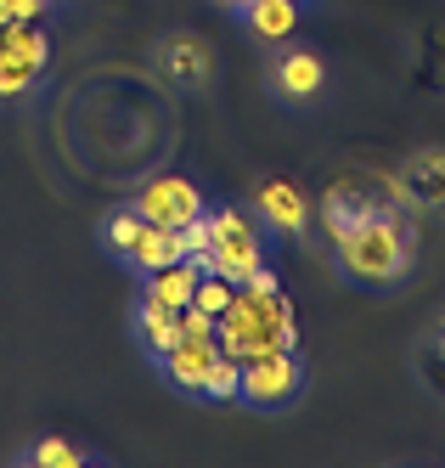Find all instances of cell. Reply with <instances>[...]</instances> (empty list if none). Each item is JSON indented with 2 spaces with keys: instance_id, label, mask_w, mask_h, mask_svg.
<instances>
[{
  "instance_id": "8992f818",
  "label": "cell",
  "mask_w": 445,
  "mask_h": 468,
  "mask_svg": "<svg viewBox=\"0 0 445 468\" xmlns=\"http://www.w3.org/2000/svg\"><path fill=\"white\" fill-rule=\"evenodd\" d=\"M299 356L293 350H265V356H249L243 361V384H237V400L249 407H282L299 389Z\"/></svg>"
},
{
  "instance_id": "9a60e30c",
  "label": "cell",
  "mask_w": 445,
  "mask_h": 468,
  "mask_svg": "<svg viewBox=\"0 0 445 468\" xmlns=\"http://www.w3.org/2000/svg\"><path fill=\"white\" fill-rule=\"evenodd\" d=\"M243 12H249V28L260 40H288L299 28V6H293V0H249Z\"/></svg>"
},
{
  "instance_id": "e0dca14e",
  "label": "cell",
  "mask_w": 445,
  "mask_h": 468,
  "mask_svg": "<svg viewBox=\"0 0 445 468\" xmlns=\"http://www.w3.org/2000/svg\"><path fill=\"white\" fill-rule=\"evenodd\" d=\"M237 384H243V361L237 356H215V367H209V378H203V389L197 395H209V400H237Z\"/></svg>"
},
{
  "instance_id": "d4e9b609",
  "label": "cell",
  "mask_w": 445,
  "mask_h": 468,
  "mask_svg": "<svg viewBox=\"0 0 445 468\" xmlns=\"http://www.w3.org/2000/svg\"><path fill=\"white\" fill-rule=\"evenodd\" d=\"M220 6H237V12H243V6H249V0H220Z\"/></svg>"
},
{
  "instance_id": "cb8c5ba5",
  "label": "cell",
  "mask_w": 445,
  "mask_h": 468,
  "mask_svg": "<svg viewBox=\"0 0 445 468\" xmlns=\"http://www.w3.org/2000/svg\"><path fill=\"white\" fill-rule=\"evenodd\" d=\"M12 23V12H6V0H0V28H6Z\"/></svg>"
},
{
  "instance_id": "7a4b0ae2",
  "label": "cell",
  "mask_w": 445,
  "mask_h": 468,
  "mask_svg": "<svg viewBox=\"0 0 445 468\" xmlns=\"http://www.w3.org/2000/svg\"><path fill=\"white\" fill-rule=\"evenodd\" d=\"M406 260H412V243H406V226L400 215H384V220H361L355 231L338 238V265L355 277V282H372L384 288L406 271Z\"/></svg>"
},
{
  "instance_id": "44dd1931",
  "label": "cell",
  "mask_w": 445,
  "mask_h": 468,
  "mask_svg": "<svg viewBox=\"0 0 445 468\" xmlns=\"http://www.w3.org/2000/svg\"><path fill=\"white\" fill-rule=\"evenodd\" d=\"M215 333V316L197 311V305H181V339H209Z\"/></svg>"
},
{
  "instance_id": "6da1fadb",
  "label": "cell",
  "mask_w": 445,
  "mask_h": 468,
  "mask_svg": "<svg viewBox=\"0 0 445 468\" xmlns=\"http://www.w3.org/2000/svg\"><path fill=\"white\" fill-rule=\"evenodd\" d=\"M215 339L226 356L249 361V356H265V350H299V322H293V305L277 293H260L249 282L231 288V305L215 316Z\"/></svg>"
},
{
  "instance_id": "ac0fdd59",
  "label": "cell",
  "mask_w": 445,
  "mask_h": 468,
  "mask_svg": "<svg viewBox=\"0 0 445 468\" xmlns=\"http://www.w3.org/2000/svg\"><path fill=\"white\" fill-rule=\"evenodd\" d=\"M28 463H34V468H79V463H85V452L51 434V441H40V446L28 452Z\"/></svg>"
},
{
  "instance_id": "4fadbf2b",
  "label": "cell",
  "mask_w": 445,
  "mask_h": 468,
  "mask_svg": "<svg viewBox=\"0 0 445 468\" xmlns=\"http://www.w3.org/2000/svg\"><path fill=\"white\" fill-rule=\"evenodd\" d=\"M135 333H142V345L164 361L169 350L181 345V311H164L153 299H142V311H135Z\"/></svg>"
},
{
  "instance_id": "8fae6325",
  "label": "cell",
  "mask_w": 445,
  "mask_h": 468,
  "mask_svg": "<svg viewBox=\"0 0 445 468\" xmlns=\"http://www.w3.org/2000/svg\"><path fill=\"white\" fill-rule=\"evenodd\" d=\"M260 209H265V220L277 231H293V238L311 226V204H304L299 186H288V181H265L260 186Z\"/></svg>"
},
{
  "instance_id": "7c38bea8",
  "label": "cell",
  "mask_w": 445,
  "mask_h": 468,
  "mask_svg": "<svg viewBox=\"0 0 445 468\" xmlns=\"http://www.w3.org/2000/svg\"><path fill=\"white\" fill-rule=\"evenodd\" d=\"M130 260L142 265V271H164V265L186 260V249H181V231H175V226H153V220H142V238H135Z\"/></svg>"
},
{
  "instance_id": "5b68a950",
  "label": "cell",
  "mask_w": 445,
  "mask_h": 468,
  "mask_svg": "<svg viewBox=\"0 0 445 468\" xmlns=\"http://www.w3.org/2000/svg\"><path fill=\"white\" fill-rule=\"evenodd\" d=\"M209 226H215V277H226L231 288L249 282V271L265 260V243H260L254 220L243 209H215Z\"/></svg>"
},
{
  "instance_id": "3957f363",
  "label": "cell",
  "mask_w": 445,
  "mask_h": 468,
  "mask_svg": "<svg viewBox=\"0 0 445 468\" xmlns=\"http://www.w3.org/2000/svg\"><path fill=\"white\" fill-rule=\"evenodd\" d=\"M322 215H327V231H333V243H338L361 220L400 215V192H395V181H378V176H344V181H333Z\"/></svg>"
},
{
  "instance_id": "277c9868",
  "label": "cell",
  "mask_w": 445,
  "mask_h": 468,
  "mask_svg": "<svg viewBox=\"0 0 445 468\" xmlns=\"http://www.w3.org/2000/svg\"><path fill=\"white\" fill-rule=\"evenodd\" d=\"M51 62V40L40 35V23H6L0 28V96H23Z\"/></svg>"
},
{
  "instance_id": "484cf974",
  "label": "cell",
  "mask_w": 445,
  "mask_h": 468,
  "mask_svg": "<svg viewBox=\"0 0 445 468\" xmlns=\"http://www.w3.org/2000/svg\"><path fill=\"white\" fill-rule=\"evenodd\" d=\"M440 350H445V322H440Z\"/></svg>"
},
{
  "instance_id": "52a82bcc",
  "label": "cell",
  "mask_w": 445,
  "mask_h": 468,
  "mask_svg": "<svg viewBox=\"0 0 445 468\" xmlns=\"http://www.w3.org/2000/svg\"><path fill=\"white\" fill-rule=\"evenodd\" d=\"M142 220H153V226H186V220H197L203 215V192L186 181V176H153V181H142V192H135V204H130Z\"/></svg>"
},
{
  "instance_id": "5bb4252c",
  "label": "cell",
  "mask_w": 445,
  "mask_h": 468,
  "mask_svg": "<svg viewBox=\"0 0 445 468\" xmlns=\"http://www.w3.org/2000/svg\"><path fill=\"white\" fill-rule=\"evenodd\" d=\"M164 62H169V74H175L181 85H203L209 80V46L192 40V35H175V40H164Z\"/></svg>"
},
{
  "instance_id": "2e32d148",
  "label": "cell",
  "mask_w": 445,
  "mask_h": 468,
  "mask_svg": "<svg viewBox=\"0 0 445 468\" xmlns=\"http://www.w3.org/2000/svg\"><path fill=\"white\" fill-rule=\"evenodd\" d=\"M277 85H282L288 96H316V90H322V57H311V51L282 57V62H277Z\"/></svg>"
},
{
  "instance_id": "d6986e66",
  "label": "cell",
  "mask_w": 445,
  "mask_h": 468,
  "mask_svg": "<svg viewBox=\"0 0 445 468\" xmlns=\"http://www.w3.org/2000/svg\"><path fill=\"white\" fill-rule=\"evenodd\" d=\"M192 305H197V311H209V316H220V311L231 305V282L215 277V271H203L197 288H192Z\"/></svg>"
},
{
  "instance_id": "7402d4cb",
  "label": "cell",
  "mask_w": 445,
  "mask_h": 468,
  "mask_svg": "<svg viewBox=\"0 0 445 468\" xmlns=\"http://www.w3.org/2000/svg\"><path fill=\"white\" fill-rule=\"evenodd\" d=\"M6 12H12V23H40L46 0H6Z\"/></svg>"
},
{
  "instance_id": "ba28073f",
  "label": "cell",
  "mask_w": 445,
  "mask_h": 468,
  "mask_svg": "<svg viewBox=\"0 0 445 468\" xmlns=\"http://www.w3.org/2000/svg\"><path fill=\"white\" fill-rule=\"evenodd\" d=\"M395 192H400V204H418V209H445V153H418V158H406L400 164V176H395Z\"/></svg>"
},
{
  "instance_id": "30bf717a",
  "label": "cell",
  "mask_w": 445,
  "mask_h": 468,
  "mask_svg": "<svg viewBox=\"0 0 445 468\" xmlns=\"http://www.w3.org/2000/svg\"><path fill=\"white\" fill-rule=\"evenodd\" d=\"M197 277L203 271L192 260H175V265H164V271H147V293L142 299H153V305H164V311H181V305H192Z\"/></svg>"
},
{
  "instance_id": "ffe728a7",
  "label": "cell",
  "mask_w": 445,
  "mask_h": 468,
  "mask_svg": "<svg viewBox=\"0 0 445 468\" xmlns=\"http://www.w3.org/2000/svg\"><path fill=\"white\" fill-rule=\"evenodd\" d=\"M135 238H142V215H135V209H119V215L108 220V243H113L119 254H130Z\"/></svg>"
},
{
  "instance_id": "9c48e42d",
  "label": "cell",
  "mask_w": 445,
  "mask_h": 468,
  "mask_svg": "<svg viewBox=\"0 0 445 468\" xmlns=\"http://www.w3.org/2000/svg\"><path fill=\"white\" fill-rule=\"evenodd\" d=\"M215 356H220V339H215V333H209V339H181L175 350H169L164 356V373L169 378H175L181 389H203V378H209V367H215Z\"/></svg>"
},
{
  "instance_id": "603a6c76",
  "label": "cell",
  "mask_w": 445,
  "mask_h": 468,
  "mask_svg": "<svg viewBox=\"0 0 445 468\" xmlns=\"http://www.w3.org/2000/svg\"><path fill=\"white\" fill-rule=\"evenodd\" d=\"M249 288H260V293H277V271H270V265L260 260L254 271H249Z\"/></svg>"
}]
</instances>
